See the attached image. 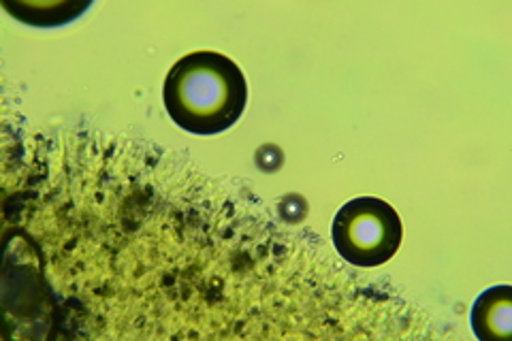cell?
Instances as JSON below:
<instances>
[{
	"label": "cell",
	"mask_w": 512,
	"mask_h": 341,
	"mask_svg": "<svg viewBox=\"0 0 512 341\" xmlns=\"http://www.w3.org/2000/svg\"><path fill=\"white\" fill-rule=\"evenodd\" d=\"M163 101L169 118L182 131L199 137L220 135L244 116L246 75L220 52H192L169 69Z\"/></svg>",
	"instance_id": "cell-1"
},
{
	"label": "cell",
	"mask_w": 512,
	"mask_h": 341,
	"mask_svg": "<svg viewBox=\"0 0 512 341\" xmlns=\"http://www.w3.org/2000/svg\"><path fill=\"white\" fill-rule=\"evenodd\" d=\"M404 226L387 201L359 197L335 211L331 239L338 254L355 267L389 263L402 246Z\"/></svg>",
	"instance_id": "cell-2"
},
{
	"label": "cell",
	"mask_w": 512,
	"mask_h": 341,
	"mask_svg": "<svg viewBox=\"0 0 512 341\" xmlns=\"http://www.w3.org/2000/svg\"><path fill=\"white\" fill-rule=\"evenodd\" d=\"M472 331L478 339L493 341L508 337L512 331V295L510 286L485 290L472 307Z\"/></svg>",
	"instance_id": "cell-3"
}]
</instances>
